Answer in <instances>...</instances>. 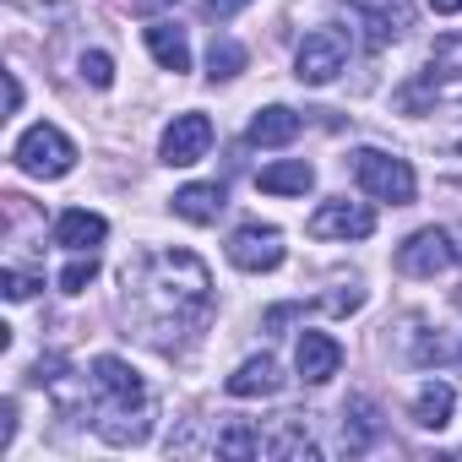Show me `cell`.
I'll return each mask as SVG.
<instances>
[{
	"label": "cell",
	"instance_id": "cell-14",
	"mask_svg": "<svg viewBox=\"0 0 462 462\" xmlns=\"http://www.w3.org/2000/svg\"><path fill=\"white\" fill-rule=\"evenodd\" d=\"M294 136H300V115L283 109V104H267V109L251 120V142H256V147H289Z\"/></svg>",
	"mask_w": 462,
	"mask_h": 462
},
{
	"label": "cell",
	"instance_id": "cell-5",
	"mask_svg": "<svg viewBox=\"0 0 462 462\" xmlns=\"http://www.w3.org/2000/svg\"><path fill=\"white\" fill-rule=\"evenodd\" d=\"M343 66H348V33H343V28H316V33H305V44H300V55H294V77H300L305 88L337 82Z\"/></svg>",
	"mask_w": 462,
	"mask_h": 462
},
{
	"label": "cell",
	"instance_id": "cell-24",
	"mask_svg": "<svg viewBox=\"0 0 462 462\" xmlns=\"http://www.w3.org/2000/svg\"><path fill=\"white\" fill-rule=\"evenodd\" d=\"M39 289H44V278H33V273H17V267H6V300H12V305L33 300Z\"/></svg>",
	"mask_w": 462,
	"mask_h": 462
},
{
	"label": "cell",
	"instance_id": "cell-6",
	"mask_svg": "<svg viewBox=\"0 0 462 462\" xmlns=\"http://www.w3.org/2000/svg\"><path fill=\"white\" fill-rule=\"evenodd\" d=\"M305 228H310V240H370L375 235V212L365 201L337 196V201H321Z\"/></svg>",
	"mask_w": 462,
	"mask_h": 462
},
{
	"label": "cell",
	"instance_id": "cell-11",
	"mask_svg": "<svg viewBox=\"0 0 462 462\" xmlns=\"http://www.w3.org/2000/svg\"><path fill=\"white\" fill-rule=\"evenodd\" d=\"M104 235H109V223L88 207H71V212L55 217V245H66V251H98Z\"/></svg>",
	"mask_w": 462,
	"mask_h": 462
},
{
	"label": "cell",
	"instance_id": "cell-2",
	"mask_svg": "<svg viewBox=\"0 0 462 462\" xmlns=\"http://www.w3.org/2000/svg\"><path fill=\"white\" fill-rule=\"evenodd\" d=\"M125 289H136L142 305H152L158 316H185V310H201L207 305V267L190 256V251H152L147 262L125 267Z\"/></svg>",
	"mask_w": 462,
	"mask_h": 462
},
{
	"label": "cell",
	"instance_id": "cell-3",
	"mask_svg": "<svg viewBox=\"0 0 462 462\" xmlns=\"http://www.w3.org/2000/svg\"><path fill=\"white\" fill-rule=\"evenodd\" d=\"M12 158H17V169H23V174H33V180H60V174H71V169H77V142H71L60 125L39 120V125H28V131L17 136Z\"/></svg>",
	"mask_w": 462,
	"mask_h": 462
},
{
	"label": "cell",
	"instance_id": "cell-25",
	"mask_svg": "<svg viewBox=\"0 0 462 462\" xmlns=\"http://www.w3.org/2000/svg\"><path fill=\"white\" fill-rule=\"evenodd\" d=\"M17 109H23V82L6 71V115H17Z\"/></svg>",
	"mask_w": 462,
	"mask_h": 462
},
{
	"label": "cell",
	"instance_id": "cell-8",
	"mask_svg": "<svg viewBox=\"0 0 462 462\" xmlns=\"http://www.w3.org/2000/svg\"><path fill=\"white\" fill-rule=\"evenodd\" d=\"M451 256H457V245H451L446 228H419V235H408L402 251H397V273L402 278H435V273L451 267Z\"/></svg>",
	"mask_w": 462,
	"mask_h": 462
},
{
	"label": "cell",
	"instance_id": "cell-15",
	"mask_svg": "<svg viewBox=\"0 0 462 462\" xmlns=\"http://www.w3.org/2000/svg\"><path fill=\"white\" fill-rule=\"evenodd\" d=\"M256 185H262L267 196H305V190L316 185V169H310L305 158H289V163H267Z\"/></svg>",
	"mask_w": 462,
	"mask_h": 462
},
{
	"label": "cell",
	"instance_id": "cell-9",
	"mask_svg": "<svg viewBox=\"0 0 462 462\" xmlns=\"http://www.w3.org/2000/svg\"><path fill=\"white\" fill-rule=\"evenodd\" d=\"M207 147H212V120H207V115H174V120H169V131H163V142H158L163 163H174V169L201 163V158H207Z\"/></svg>",
	"mask_w": 462,
	"mask_h": 462
},
{
	"label": "cell",
	"instance_id": "cell-27",
	"mask_svg": "<svg viewBox=\"0 0 462 462\" xmlns=\"http://www.w3.org/2000/svg\"><path fill=\"white\" fill-rule=\"evenodd\" d=\"M430 12L435 17H451V12H462V0H430Z\"/></svg>",
	"mask_w": 462,
	"mask_h": 462
},
{
	"label": "cell",
	"instance_id": "cell-10",
	"mask_svg": "<svg viewBox=\"0 0 462 462\" xmlns=\"http://www.w3.org/2000/svg\"><path fill=\"white\" fill-rule=\"evenodd\" d=\"M294 365H300V375H305L310 386H327V381L343 370V348H337V337H327V332H305L300 348H294Z\"/></svg>",
	"mask_w": 462,
	"mask_h": 462
},
{
	"label": "cell",
	"instance_id": "cell-28",
	"mask_svg": "<svg viewBox=\"0 0 462 462\" xmlns=\"http://www.w3.org/2000/svg\"><path fill=\"white\" fill-rule=\"evenodd\" d=\"M136 12H152V6H174V0H131Z\"/></svg>",
	"mask_w": 462,
	"mask_h": 462
},
{
	"label": "cell",
	"instance_id": "cell-1",
	"mask_svg": "<svg viewBox=\"0 0 462 462\" xmlns=\"http://www.w3.org/2000/svg\"><path fill=\"white\" fill-rule=\"evenodd\" d=\"M93 392H98V435L109 446H142L147 430H152V397H147V381L115 359V354H98L93 359Z\"/></svg>",
	"mask_w": 462,
	"mask_h": 462
},
{
	"label": "cell",
	"instance_id": "cell-4",
	"mask_svg": "<svg viewBox=\"0 0 462 462\" xmlns=\"http://www.w3.org/2000/svg\"><path fill=\"white\" fill-rule=\"evenodd\" d=\"M354 180H359L375 201H392V207H408V201H413V169H408V158L359 147V152H354Z\"/></svg>",
	"mask_w": 462,
	"mask_h": 462
},
{
	"label": "cell",
	"instance_id": "cell-23",
	"mask_svg": "<svg viewBox=\"0 0 462 462\" xmlns=\"http://www.w3.org/2000/svg\"><path fill=\"white\" fill-rule=\"evenodd\" d=\"M82 77H88L93 88H115V60H109L104 50H93V55H82Z\"/></svg>",
	"mask_w": 462,
	"mask_h": 462
},
{
	"label": "cell",
	"instance_id": "cell-26",
	"mask_svg": "<svg viewBox=\"0 0 462 462\" xmlns=\"http://www.w3.org/2000/svg\"><path fill=\"white\" fill-rule=\"evenodd\" d=\"M240 6H251V0H207V12H212V17H235Z\"/></svg>",
	"mask_w": 462,
	"mask_h": 462
},
{
	"label": "cell",
	"instance_id": "cell-16",
	"mask_svg": "<svg viewBox=\"0 0 462 462\" xmlns=\"http://www.w3.org/2000/svg\"><path fill=\"white\" fill-rule=\"evenodd\" d=\"M228 201H223V185L212 180V185H185V190H174V212L185 217V223H217V212H223Z\"/></svg>",
	"mask_w": 462,
	"mask_h": 462
},
{
	"label": "cell",
	"instance_id": "cell-21",
	"mask_svg": "<svg viewBox=\"0 0 462 462\" xmlns=\"http://www.w3.org/2000/svg\"><path fill=\"white\" fill-rule=\"evenodd\" d=\"M217 451H223V457H256V451H262V435L245 430V424H235V430L217 435Z\"/></svg>",
	"mask_w": 462,
	"mask_h": 462
},
{
	"label": "cell",
	"instance_id": "cell-20",
	"mask_svg": "<svg viewBox=\"0 0 462 462\" xmlns=\"http://www.w3.org/2000/svg\"><path fill=\"white\" fill-rule=\"evenodd\" d=\"M457 77H462V44L440 39L435 55H430V82H457Z\"/></svg>",
	"mask_w": 462,
	"mask_h": 462
},
{
	"label": "cell",
	"instance_id": "cell-19",
	"mask_svg": "<svg viewBox=\"0 0 462 462\" xmlns=\"http://www.w3.org/2000/svg\"><path fill=\"white\" fill-rule=\"evenodd\" d=\"M348 413H354V424H343V440H348V451H365V446L375 440V430H381V424H375V408H370V402H354Z\"/></svg>",
	"mask_w": 462,
	"mask_h": 462
},
{
	"label": "cell",
	"instance_id": "cell-18",
	"mask_svg": "<svg viewBox=\"0 0 462 462\" xmlns=\"http://www.w3.org/2000/svg\"><path fill=\"white\" fill-rule=\"evenodd\" d=\"M245 71V50L235 39H212V55H207V77L212 82H228V77H240Z\"/></svg>",
	"mask_w": 462,
	"mask_h": 462
},
{
	"label": "cell",
	"instance_id": "cell-17",
	"mask_svg": "<svg viewBox=\"0 0 462 462\" xmlns=\"http://www.w3.org/2000/svg\"><path fill=\"white\" fill-rule=\"evenodd\" d=\"M451 408H457V392H451L446 381H424L419 397H413V424H419V430H446Z\"/></svg>",
	"mask_w": 462,
	"mask_h": 462
},
{
	"label": "cell",
	"instance_id": "cell-22",
	"mask_svg": "<svg viewBox=\"0 0 462 462\" xmlns=\"http://www.w3.org/2000/svg\"><path fill=\"white\" fill-rule=\"evenodd\" d=\"M93 278H98V256H93V251H88V256L77 251V262H71V267L60 273V289H66V294H82V289H88Z\"/></svg>",
	"mask_w": 462,
	"mask_h": 462
},
{
	"label": "cell",
	"instance_id": "cell-13",
	"mask_svg": "<svg viewBox=\"0 0 462 462\" xmlns=\"http://www.w3.org/2000/svg\"><path fill=\"white\" fill-rule=\"evenodd\" d=\"M147 50L163 71H190V44H185V28L180 23H152L147 28Z\"/></svg>",
	"mask_w": 462,
	"mask_h": 462
},
{
	"label": "cell",
	"instance_id": "cell-7",
	"mask_svg": "<svg viewBox=\"0 0 462 462\" xmlns=\"http://www.w3.org/2000/svg\"><path fill=\"white\" fill-rule=\"evenodd\" d=\"M228 262L240 273H278L283 267V235L273 223H245L235 240H228Z\"/></svg>",
	"mask_w": 462,
	"mask_h": 462
},
{
	"label": "cell",
	"instance_id": "cell-12",
	"mask_svg": "<svg viewBox=\"0 0 462 462\" xmlns=\"http://www.w3.org/2000/svg\"><path fill=\"white\" fill-rule=\"evenodd\" d=\"M223 386H228V397H273V392L283 386V375H278V365L262 354V359H245Z\"/></svg>",
	"mask_w": 462,
	"mask_h": 462
}]
</instances>
